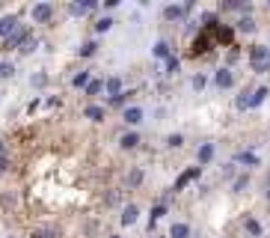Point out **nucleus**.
I'll use <instances>...</instances> for the list:
<instances>
[{"mask_svg":"<svg viewBox=\"0 0 270 238\" xmlns=\"http://www.w3.org/2000/svg\"><path fill=\"white\" fill-rule=\"evenodd\" d=\"M250 66H253L256 75L270 72V48L268 45H253L250 48Z\"/></svg>","mask_w":270,"mask_h":238,"instance_id":"nucleus-1","label":"nucleus"},{"mask_svg":"<svg viewBox=\"0 0 270 238\" xmlns=\"http://www.w3.org/2000/svg\"><path fill=\"white\" fill-rule=\"evenodd\" d=\"M214 45H217L214 36L205 33V30H199V36H193V42H190V57H202V54H208Z\"/></svg>","mask_w":270,"mask_h":238,"instance_id":"nucleus-2","label":"nucleus"},{"mask_svg":"<svg viewBox=\"0 0 270 238\" xmlns=\"http://www.w3.org/2000/svg\"><path fill=\"white\" fill-rule=\"evenodd\" d=\"M193 12V3H169V6H163V18L166 21H184L187 15Z\"/></svg>","mask_w":270,"mask_h":238,"instance_id":"nucleus-3","label":"nucleus"},{"mask_svg":"<svg viewBox=\"0 0 270 238\" xmlns=\"http://www.w3.org/2000/svg\"><path fill=\"white\" fill-rule=\"evenodd\" d=\"M211 36H214V42H217V45L235 48V27H232V24H223V21H220V24L214 27V33H211Z\"/></svg>","mask_w":270,"mask_h":238,"instance_id":"nucleus-4","label":"nucleus"},{"mask_svg":"<svg viewBox=\"0 0 270 238\" xmlns=\"http://www.w3.org/2000/svg\"><path fill=\"white\" fill-rule=\"evenodd\" d=\"M56 15V9H54V3H36L33 9H30V18L36 21V24H51V18Z\"/></svg>","mask_w":270,"mask_h":238,"instance_id":"nucleus-5","label":"nucleus"},{"mask_svg":"<svg viewBox=\"0 0 270 238\" xmlns=\"http://www.w3.org/2000/svg\"><path fill=\"white\" fill-rule=\"evenodd\" d=\"M30 39H33V30H27V27H18V30H15V33H12V36L3 42V48H6V51H9V48H18V51H21V48H24Z\"/></svg>","mask_w":270,"mask_h":238,"instance_id":"nucleus-6","label":"nucleus"},{"mask_svg":"<svg viewBox=\"0 0 270 238\" xmlns=\"http://www.w3.org/2000/svg\"><path fill=\"white\" fill-rule=\"evenodd\" d=\"M214 86H217V89H232V86H235V72H232L229 66H220V69L214 72Z\"/></svg>","mask_w":270,"mask_h":238,"instance_id":"nucleus-7","label":"nucleus"},{"mask_svg":"<svg viewBox=\"0 0 270 238\" xmlns=\"http://www.w3.org/2000/svg\"><path fill=\"white\" fill-rule=\"evenodd\" d=\"M143 119H146V110H143V107H137V104H131V107H125V110H122V122H125L128 128L140 125Z\"/></svg>","mask_w":270,"mask_h":238,"instance_id":"nucleus-8","label":"nucleus"},{"mask_svg":"<svg viewBox=\"0 0 270 238\" xmlns=\"http://www.w3.org/2000/svg\"><path fill=\"white\" fill-rule=\"evenodd\" d=\"M214 155H217V146H214L211 140H205V143H199V149H196V164L205 167V164L214 161Z\"/></svg>","mask_w":270,"mask_h":238,"instance_id":"nucleus-9","label":"nucleus"},{"mask_svg":"<svg viewBox=\"0 0 270 238\" xmlns=\"http://www.w3.org/2000/svg\"><path fill=\"white\" fill-rule=\"evenodd\" d=\"M199 176H202V167H190V170H184V173L178 176V182H175V188H172V191H175V194H178V191H184V188H187L190 182H196Z\"/></svg>","mask_w":270,"mask_h":238,"instance_id":"nucleus-10","label":"nucleus"},{"mask_svg":"<svg viewBox=\"0 0 270 238\" xmlns=\"http://www.w3.org/2000/svg\"><path fill=\"white\" fill-rule=\"evenodd\" d=\"M235 164H244L247 170H253V167H262V158L256 155V152H235Z\"/></svg>","mask_w":270,"mask_h":238,"instance_id":"nucleus-11","label":"nucleus"},{"mask_svg":"<svg viewBox=\"0 0 270 238\" xmlns=\"http://www.w3.org/2000/svg\"><path fill=\"white\" fill-rule=\"evenodd\" d=\"M256 30H259V24H256V18H250V15H244V18H238V21H235V33L253 36Z\"/></svg>","mask_w":270,"mask_h":238,"instance_id":"nucleus-12","label":"nucleus"},{"mask_svg":"<svg viewBox=\"0 0 270 238\" xmlns=\"http://www.w3.org/2000/svg\"><path fill=\"white\" fill-rule=\"evenodd\" d=\"M15 30H18V18H15V15H3V18H0V39L6 42Z\"/></svg>","mask_w":270,"mask_h":238,"instance_id":"nucleus-13","label":"nucleus"},{"mask_svg":"<svg viewBox=\"0 0 270 238\" xmlns=\"http://www.w3.org/2000/svg\"><path fill=\"white\" fill-rule=\"evenodd\" d=\"M104 92H107V98H113V95L125 92V89H122V78H119V75H110V78H104Z\"/></svg>","mask_w":270,"mask_h":238,"instance_id":"nucleus-14","label":"nucleus"},{"mask_svg":"<svg viewBox=\"0 0 270 238\" xmlns=\"http://www.w3.org/2000/svg\"><path fill=\"white\" fill-rule=\"evenodd\" d=\"M119 146H122L125 152H134V149L140 146V134H137V131H125V134L119 137Z\"/></svg>","mask_w":270,"mask_h":238,"instance_id":"nucleus-15","label":"nucleus"},{"mask_svg":"<svg viewBox=\"0 0 270 238\" xmlns=\"http://www.w3.org/2000/svg\"><path fill=\"white\" fill-rule=\"evenodd\" d=\"M137 218H140V209H137L134 203H128V206L122 209V218H119V221H122V227H134Z\"/></svg>","mask_w":270,"mask_h":238,"instance_id":"nucleus-16","label":"nucleus"},{"mask_svg":"<svg viewBox=\"0 0 270 238\" xmlns=\"http://www.w3.org/2000/svg\"><path fill=\"white\" fill-rule=\"evenodd\" d=\"M152 57H155V60H169V57H172V45H169L166 39L155 42V51H152Z\"/></svg>","mask_w":270,"mask_h":238,"instance_id":"nucleus-17","label":"nucleus"},{"mask_svg":"<svg viewBox=\"0 0 270 238\" xmlns=\"http://www.w3.org/2000/svg\"><path fill=\"white\" fill-rule=\"evenodd\" d=\"M131 95H137V89H125V92H119V95L107 98V107H122V110H125V104H128V98H131Z\"/></svg>","mask_w":270,"mask_h":238,"instance_id":"nucleus-18","label":"nucleus"},{"mask_svg":"<svg viewBox=\"0 0 270 238\" xmlns=\"http://www.w3.org/2000/svg\"><path fill=\"white\" fill-rule=\"evenodd\" d=\"M268 95H270L268 86H259V89H253V92H250V110H253V107H262Z\"/></svg>","mask_w":270,"mask_h":238,"instance_id":"nucleus-19","label":"nucleus"},{"mask_svg":"<svg viewBox=\"0 0 270 238\" xmlns=\"http://www.w3.org/2000/svg\"><path fill=\"white\" fill-rule=\"evenodd\" d=\"M92 9H98L95 0H83V3H71V6H68L71 15H86V12H92Z\"/></svg>","mask_w":270,"mask_h":238,"instance_id":"nucleus-20","label":"nucleus"},{"mask_svg":"<svg viewBox=\"0 0 270 238\" xmlns=\"http://www.w3.org/2000/svg\"><path fill=\"white\" fill-rule=\"evenodd\" d=\"M83 116H86V119H92V122H104V116H107V110H104L101 104H89V107L83 110Z\"/></svg>","mask_w":270,"mask_h":238,"instance_id":"nucleus-21","label":"nucleus"},{"mask_svg":"<svg viewBox=\"0 0 270 238\" xmlns=\"http://www.w3.org/2000/svg\"><path fill=\"white\" fill-rule=\"evenodd\" d=\"M169 238H190V224L175 221V224L169 227Z\"/></svg>","mask_w":270,"mask_h":238,"instance_id":"nucleus-22","label":"nucleus"},{"mask_svg":"<svg viewBox=\"0 0 270 238\" xmlns=\"http://www.w3.org/2000/svg\"><path fill=\"white\" fill-rule=\"evenodd\" d=\"M244 230H247V236H253V238H262V233H265V227H262L256 218H250V215H247V221H244Z\"/></svg>","mask_w":270,"mask_h":238,"instance_id":"nucleus-23","label":"nucleus"},{"mask_svg":"<svg viewBox=\"0 0 270 238\" xmlns=\"http://www.w3.org/2000/svg\"><path fill=\"white\" fill-rule=\"evenodd\" d=\"M143 179H146L143 167H131V170H128V188H140V185H143Z\"/></svg>","mask_w":270,"mask_h":238,"instance_id":"nucleus-24","label":"nucleus"},{"mask_svg":"<svg viewBox=\"0 0 270 238\" xmlns=\"http://www.w3.org/2000/svg\"><path fill=\"white\" fill-rule=\"evenodd\" d=\"M89 83H92V75H89V72H77V75L71 78V86H74V89H86Z\"/></svg>","mask_w":270,"mask_h":238,"instance_id":"nucleus-25","label":"nucleus"},{"mask_svg":"<svg viewBox=\"0 0 270 238\" xmlns=\"http://www.w3.org/2000/svg\"><path fill=\"white\" fill-rule=\"evenodd\" d=\"M190 86H193V92H202V89L208 86V75H205V72H196V75L190 78Z\"/></svg>","mask_w":270,"mask_h":238,"instance_id":"nucleus-26","label":"nucleus"},{"mask_svg":"<svg viewBox=\"0 0 270 238\" xmlns=\"http://www.w3.org/2000/svg\"><path fill=\"white\" fill-rule=\"evenodd\" d=\"M250 188V173H241V176H235V182H232V191L235 194H244Z\"/></svg>","mask_w":270,"mask_h":238,"instance_id":"nucleus-27","label":"nucleus"},{"mask_svg":"<svg viewBox=\"0 0 270 238\" xmlns=\"http://www.w3.org/2000/svg\"><path fill=\"white\" fill-rule=\"evenodd\" d=\"M77 54H80V57H95V54H98V42H95V39L83 42V45L77 48Z\"/></svg>","mask_w":270,"mask_h":238,"instance_id":"nucleus-28","label":"nucleus"},{"mask_svg":"<svg viewBox=\"0 0 270 238\" xmlns=\"http://www.w3.org/2000/svg\"><path fill=\"white\" fill-rule=\"evenodd\" d=\"M113 24H116V21H113L110 15H104V18H98V21H95V33H110V30H113Z\"/></svg>","mask_w":270,"mask_h":238,"instance_id":"nucleus-29","label":"nucleus"},{"mask_svg":"<svg viewBox=\"0 0 270 238\" xmlns=\"http://www.w3.org/2000/svg\"><path fill=\"white\" fill-rule=\"evenodd\" d=\"M178 72H181V60H178V57H169V60H166V72H163V75H166V78H175Z\"/></svg>","mask_w":270,"mask_h":238,"instance_id":"nucleus-30","label":"nucleus"},{"mask_svg":"<svg viewBox=\"0 0 270 238\" xmlns=\"http://www.w3.org/2000/svg\"><path fill=\"white\" fill-rule=\"evenodd\" d=\"M12 75H15V63L0 60V80H6V78H12Z\"/></svg>","mask_w":270,"mask_h":238,"instance_id":"nucleus-31","label":"nucleus"},{"mask_svg":"<svg viewBox=\"0 0 270 238\" xmlns=\"http://www.w3.org/2000/svg\"><path fill=\"white\" fill-rule=\"evenodd\" d=\"M101 89H104V80H95V78H92V83H89V86H86V89H83V92H86V95H89V98H95V95H98V92H101Z\"/></svg>","mask_w":270,"mask_h":238,"instance_id":"nucleus-32","label":"nucleus"},{"mask_svg":"<svg viewBox=\"0 0 270 238\" xmlns=\"http://www.w3.org/2000/svg\"><path fill=\"white\" fill-rule=\"evenodd\" d=\"M250 92H253V89H244V92L238 95V101H235L238 110H250Z\"/></svg>","mask_w":270,"mask_h":238,"instance_id":"nucleus-33","label":"nucleus"},{"mask_svg":"<svg viewBox=\"0 0 270 238\" xmlns=\"http://www.w3.org/2000/svg\"><path fill=\"white\" fill-rule=\"evenodd\" d=\"M33 238H59V233L54 230V227H42V230H36Z\"/></svg>","mask_w":270,"mask_h":238,"instance_id":"nucleus-34","label":"nucleus"},{"mask_svg":"<svg viewBox=\"0 0 270 238\" xmlns=\"http://www.w3.org/2000/svg\"><path fill=\"white\" fill-rule=\"evenodd\" d=\"M166 146H169V149H181V146H184V134H169V137H166Z\"/></svg>","mask_w":270,"mask_h":238,"instance_id":"nucleus-35","label":"nucleus"},{"mask_svg":"<svg viewBox=\"0 0 270 238\" xmlns=\"http://www.w3.org/2000/svg\"><path fill=\"white\" fill-rule=\"evenodd\" d=\"M30 83H33V86H45V83H48V75H42V72H39V75H33V78H30Z\"/></svg>","mask_w":270,"mask_h":238,"instance_id":"nucleus-36","label":"nucleus"},{"mask_svg":"<svg viewBox=\"0 0 270 238\" xmlns=\"http://www.w3.org/2000/svg\"><path fill=\"white\" fill-rule=\"evenodd\" d=\"M9 167H12V164H9V155H0V176L9 173Z\"/></svg>","mask_w":270,"mask_h":238,"instance_id":"nucleus-37","label":"nucleus"},{"mask_svg":"<svg viewBox=\"0 0 270 238\" xmlns=\"http://www.w3.org/2000/svg\"><path fill=\"white\" fill-rule=\"evenodd\" d=\"M36 45H39V42H36V39H30V42L21 48V54H33V51H36Z\"/></svg>","mask_w":270,"mask_h":238,"instance_id":"nucleus-38","label":"nucleus"},{"mask_svg":"<svg viewBox=\"0 0 270 238\" xmlns=\"http://www.w3.org/2000/svg\"><path fill=\"white\" fill-rule=\"evenodd\" d=\"M59 104H62V101H59L56 95H51V98H48V107H59Z\"/></svg>","mask_w":270,"mask_h":238,"instance_id":"nucleus-39","label":"nucleus"},{"mask_svg":"<svg viewBox=\"0 0 270 238\" xmlns=\"http://www.w3.org/2000/svg\"><path fill=\"white\" fill-rule=\"evenodd\" d=\"M107 203H110V206H113V203H119V194H116V191H110V194H107Z\"/></svg>","mask_w":270,"mask_h":238,"instance_id":"nucleus-40","label":"nucleus"},{"mask_svg":"<svg viewBox=\"0 0 270 238\" xmlns=\"http://www.w3.org/2000/svg\"><path fill=\"white\" fill-rule=\"evenodd\" d=\"M0 155H6V143L3 140H0Z\"/></svg>","mask_w":270,"mask_h":238,"instance_id":"nucleus-41","label":"nucleus"},{"mask_svg":"<svg viewBox=\"0 0 270 238\" xmlns=\"http://www.w3.org/2000/svg\"><path fill=\"white\" fill-rule=\"evenodd\" d=\"M265 200H268V203H270V188H268V191H265Z\"/></svg>","mask_w":270,"mask_h":238,"instance_id":"nucleus-42","label":"nucleus"},{"mask_svg":"<svg viewBox=\"0 0 270 238\" xmlns=\"http://www.w3.org/2000/svg\"><path fill=\"white\" fill-rule=\"evenodd\" d=\"M268 188H270V173H268Z\"/></svg>","mask_w":270,"mask_h":238,"instance_id":"nucleus-43","label":"nucleus"},{"mask_svg":"<svg viewBox=\"0 0 270 238\" xmlns=\"http://www.w3.org/2000/svg\"><path fill=\"white\" fill-rule=\"evenodd\" d=\"M155 238H169V236H155Z\"/></svg>","mask_w":270,"mask_h":238,"instance_id":"nucleus-44","label":"nucleus"},{"mask_svg":"<svg viewBox=\"0 0 270 238\" xmlns=\"http://www.w3.org/2000/svg\"><path fill=\"white\" fill-rule=\"evenodd\" d=\"M110 238H122V236H110Z\"/></svg>","mask_w":270,"mask_h":238,"instance_id":"nucleus-45","label":"nucleus"},{"mask_svg":"<svg viewBox=\"0 0 270 238\" xmlns=\"http://www.w3.org/2000/svg\"><path fill=\"white\" fill-rule=\"evenodd\" d=\"M268 9H270V3H268Z\"/></svg>","mask_w":270,"mask_h":238,"instance_id":"nucleus-46","label":"nucleus"}]
</instances>
